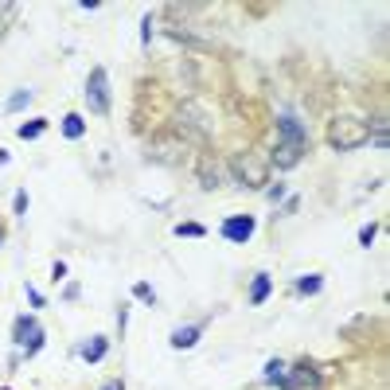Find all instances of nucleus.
I'll return each mask as SVG.
<instances>
[{"instance_id": "obj_1", "label": "nucleus", "mask_w": 390, "mask_h": 390, "mask_svg": "<svg viewBox=\"0 0 390 390\" xmlns=\"http://www.w3.org/2000/svg\"><path fill=\"white\" fill-rule=\"evenodd\" d=\"M324 137H328L332 148L351 153V148H359V145H367V140H371V125L363 118H336V121H328Z\"/></svg>"}, {"instance_id": "obj_2", "label": "nucleus", "mask_w": 390, "mask_h": 390, "mask_svg": "<svg viewBox=\"0 0 390 390\" xmlns=\"http://www.w3.org/2000/svg\"><path fill=\"white\" fill-rule=\"evenodd\" d=\"M235 176L242 180L250 192H262L265 180H270V160L258 156V153H238L235 156Z\"/></svg>"}, {"instance_id": "obj_3", "label": "nucleus", "mask_w": 390, "mask_h": 390, "mask_svg": "<svg viewBox=\"0 0 390 390\" xmlns=\"http://www.w3.org/2000/svg\"><path fill=\"white\" fill-rule=\"evenodd\" d=\"M86 110L98 113V118H106L110 113V78H106L102 66H94L86 78Z\"/></svg>"}, {"instance_id": "obj_4", "label": "nucleus", "mask_w": 390, "mask_h": 390, "mask_svg": "<svg viewBox=\"0 0 390 390\" xmlns=\"http://www.w3.org/2000/svg\"><path fill=\"white\" fill-rule=\"evenodd\" d=\"M281 390H324V375H320L317 363L301 359V363H293V367H289Z\"/></svg>"}, {"instance_id": "obj_5", "label": "nucleus", "mask_w": 390, "mask_h": 390, "mask_svg": "<svg viewBox=\"0 0 390 390\" xmlns=\"http://www.w3.org/2000/svg\"><path fill=\"white\" fill-rule=\"evenodd\" d=\"M304 153H309V140H285L277 137V145H273V168H297V164L304 160Z\"/></svg>"}, {"instance_id": "obj_6", "label": "nucleus", "mask_w": 390, "mask_h": 390, "mask_svg": "<svg viewBox=\"0 0 390 390\" xmlns=\"http://www.w3.org/2000/svg\"><path fill=\"white\" fill-rule=\"evenodd\" d=\"M254 227H258L254 215H230V219L222 222V238L242 246V242H250V238H254Z\"/></svg>"}, {"instance_id": "obj_7", "label": "nucleus", "mask_w": 390, "mask_h": 390, "mask_svg": "<svg viewBox=\"0 0 390 390\" xmlns=\"http://www.w3.org/2000/svg\"><path fill=\"white\" fill-rule=\"evenodd\" d=\"M39 332H43V328L36 324V317H16V320H12V344H16V347H28L31 339L39 336Z\"/></svg>"}, {"instance_id": "obj_8", "label": "nucleus", "mask_w": 390, "mask_h": 390, "mask_svg": "<svg viewBox=\"0 0 390 390\" xmlns=\"http://www.w3.org/2000/svg\"><path fill=\"white\" fill-rule=\"evenodd\" d=\"M106 351H110V339H106V336H90L86 344H82V359H86L90 367H94V363H102Z\"/></svg>"}, {"instance_id": "obj_9", "label": "nucleus", "mask_w": 390, "mask_h": 390, "mask_svg": "<svg viewBox=\"0 0 390 390\" xmlns=\"http://www.w3.org/2000/svg\"><path fill=\"white\" fill-rule=\"evenodd\" d=\"M277 137H285V140H309V133H304V125L293 118V113H281V118H277Z\"/></svg>"}, {"instance_id": "obj_10", "label": "nucleus", "mask_w": 390, "mask_h": 390, "mask_svg": "<svg viewBox=\"0 0 390 390\" xmlns=\"http://www.w3.org/2000/svg\"><path fill=\"white\" fill-rule=\"evenodd\" d=\"M199 336H203V324H188V328H176L172 332V347L176 351H184V347H195Z\"/></svg>"}, {"instance_id": "obj_11", "label": "nucleus", "mask_w": 390, "mask_h": 390, "mask_svg": "<svg viewBox=\"0 0 390 390\" xmlns=\"http://www.w3.org/2000/svg\"><path fill=\"white\" fill-rule=\"evenodd\" d=\"M63 137L66 140H82V137H86V121H82V113H66V118H63Z\"/></svg>"}, {"instance_id": "obj_12", "label": "nucleus", "mask_w": 390, "mask_h": 390, "mask_svg": "<svg viewBox=\"0 0 390 390\" xmlns=\"http://www.w3.org/2000/svg\"><path fill=\"white\" fill-rule=\"evenodd\" d=\"M270 289H273L270 273H258V277H254V285H250V304H265V297H270Z\"/></svg>"}, {"instance_id": "obj_13", "label": "nucleus", "mask_w": 390, "mask_h": 390, "mask_svg": "<svg viewBox=\"0 0 390 390\" xmlns=\"http://www.w3.org/2000/svg\"><path fill=\"white\" fill-rule=\"evenodd\" d=\"M297 293H304V297H312V293H320L324 289V277H317V273H309V277H297Z\"/></svg>"}, {"instance_id": "obj_14", "label": "nucleus", "mask_w": 390, "mask_h": 390, "mask_svg": "<svg viewBox=\"0 0 390 390\" xmlns=\"http://www.w3.org/2000/svg\"><path fill=\"white\" fill-rule=\"evenodd\" d=\"M262 375H265V383L281 386V383H285V363H281V359H270V363H265V371H262Z\"/></svg>"}, {"instance_id": "obj_15", "label": "nucleus", "mask_w": 390, "mask_h": 390, "mask_svg": "<svg viewBox=\"0 0 390 390\" xmlns=\"http://www.w3.org/2000/svg\"><path fill=\"white\" fill-rule=\"evenodd\" d=\"M43 129H47V121L36 118V121H28V125H20L16 133H20V140H36V137H43Z\"/></svg>"}, {"instance_id": "obj_16", "label": "nucleus", "mask_w": 390, "mask_h": 390, "mask_svg": "<svg viewBox=\"0 0 390 390\" xmlns=\"http://www.w3.org/2000/svg\"><path fill=\"white\" fill-rule=\"evenodd\" d=\"M28 102H31V90H16V94L8 98V113H20Z\"/></svg>"}, {"instance_id": "obj_17", "label": "nucleus", "mask_w": 390, "mask_h": 390, "mask_svg": "<svg viewBox=\"0 0 390 390\" xmlns=\"http://www.w3.org/2000/svg\"><path fill=\"white\" fill-rule=\"evenodd\" d=\"M133 297H137V301H148V304H156V289L148 285V281H137V285H133Z\"/></svg>"}, {"instance_id": "obj_18", "label": "nucleus", "mask_w": 390, "mask_h": 390, "mask_svg": "<svg viewBox=\"0 0 390 390\" xmlns=\"http://www.w3.org/2000/svg\"><path fill=\"white\" fill-rule=\"evenodd\" d=\"M176 235H180V238H203V235H207V227H199V222H180Z\"/></svg>"}, {"instance_id": "obj_19", "label": "nucleus", "mask_w": 390, "mask_h": 390, "mask_svg": "<svg viewBox=\"0 0 390 390\" xmlns=\"http://www.w3.org/2000/svg\"><path fill=\"white\" fill-rule=\"evenodd\" d=\"M12 16H16L12 4H0V39L8 36V24H12Z\"/></svg>"}, {"instance_id": "obj_20", "label": "nucleus", "mask_w": 390, "mask_h": 390, "mask_svg": "<svg viewBox=\"0 0 390 390\" xmlns=\"http://www.w3.org/2000/svg\"><path fill=\"white\" fill-rule=\"evenodd\" d=\"M375 235H379V222H367V227L359 230V246H371V242H375Z\"/></svg>"}, {"instance_id": "obj_21", "label": "nucleus", "mask_w": 390, "mask_h": 390, "mask_svg": "<svg viewBox=\"0 0 390 390\" xmlns=\"http://www.w3.org/2000/svg\"><path fill=\"white\" fill-rule=\"evenodd\" d=\"M28 203H31L28 192H16V195H12V211H16V215H24V211H28Z\"/></svg>"}, {"instance_id": "obj_22", "label": "nucleus", "mask_w": 390, "mask_h": 390, "mask_svg": "<svg viewBox=\"0 0 390 390\" xmlns=\"http://www.w3.org/2000/svg\"><path fill=\"white\" fill-rule=\"evenodd\" d=\"M24 293H28V301H31V309H43V293H39L36 285H24Z\"/></svg>"}, {"instance_id": "obj_23", "label": "nucleus", "mask_w": 390, "mask_h": 390, "mask_svg": "<svg viewBox=\"0 0 390 390\" xmlns=\"http://www.w3.org/2000/svg\"><path fill=\"white\" fill-rule=\"evenodd\" d=\"M148 39H153V16H145V20H140V43L148 47Z\"/></svg>"}, {"instance_id": "obj_24", "label": "nucleus", "mask_w": 390, "mask_h": 390, "mask_svg": "<svg viewBox=\"0 0 390 390\" xmlns=\"http://www.w3.org/2000/svg\"><path fill=\"white\" fill-rule=\"evenodd\" d=\"M265 195H270V199H281V195H285V184H273V188H265Z\"/></svg>"}, {"instance_id": "obj_25", "label": "nucleus", "mask_w": 390, "mask_h": 390, "mask_svg": "<svg viewBox=\"0 0 390 390\" xmlns=\"http://www.w3.org/2000/svg\"><path fill=\"white\" fill-rule=\"evenodd\" d=\"M51 277H55V281H63V277H66V265H63V262H55V265H51Z\"/></svg>"}, {"instance_id": "obj_26", "label": "nucleus", "mask_w": 390, "mask_h": 390, "mask_svg": "<svg viewBox=\"0 0 390 390\" xmlns=\"http://www.w3.org/2000/svg\"><path fill=\"white\" fill-rule=\"evenodd\" d=\"M102 390H125V383H121V379H106Z\"/></svg>"}, {"instance_id": "obj_27", "label": "nucleus", "mask_w": 390, "mask_h": 390, "mask_svg": "<svg viewBox=\"0 0 390 390\" xmlns=\"http://www.w3.org/2000/svg\"><path fill=\"white\" fill-rule=\"evenodd\" d=\"M0 246H4V222H0Z\"/></svg>"}, {"instance_id": "obj_28", "label": "nucleus", "mask_w": 390, "mask_h": 390, "mask_svg": "<svg viewBox=\"0 0 390 390\" xmlns=\"http://www.w3.org/2000/svg\"><path fill=\"white\" fill-rule=\"evenodd\" d=\"M0 390H12V386H0Z\"/></svg>"}]
</instances>
